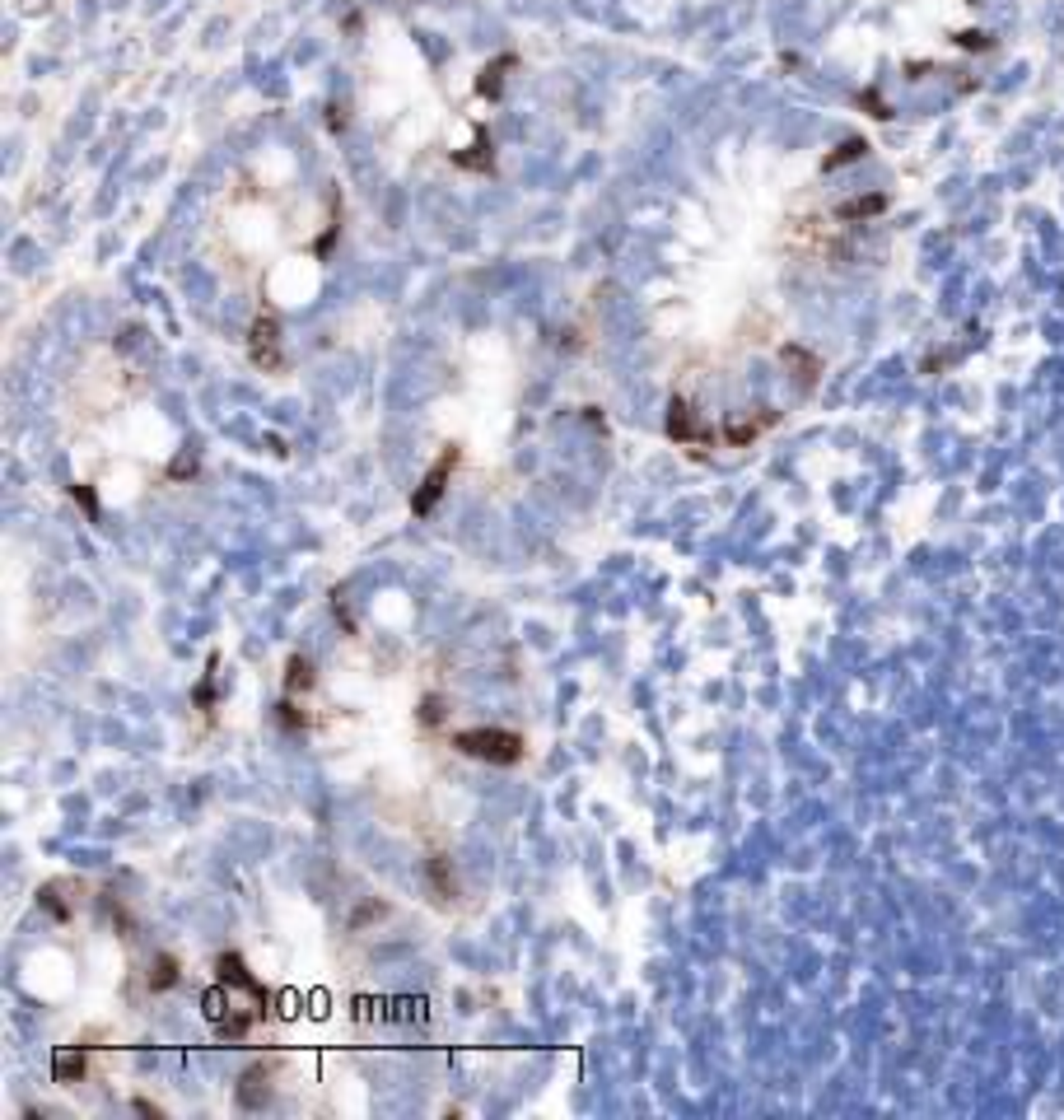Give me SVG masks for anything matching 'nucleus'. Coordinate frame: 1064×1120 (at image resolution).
Masks as SVG:
<instances>
[{
    "instance_id": "f8f14e48",
    "label": "nucleus",
    "mask_w": 1064,
    "mask_h": 1120,
    "mask_svg": "<svg viewBox=\"0 0 1064 1120\" xmlns=\"http://www.w3.org/2000/svg\"><path fill=\"white\" fill-rule=\"evenodd\" d=\"M37 906H43L52 919H57V925H66V919H70V906L61 901V883H47V887H37Z\"/></svg>"
},
{
    "instance_id": "6e6552de",
    "label": "nucleus",
    "mask_w": 1064,
    "mask_h": 1120,
    "mask_svg": "<svg viewBox=\"0 0 1064 1120\" xmlns=\"http://www.w3.org/2000/svg\"><path fill=\"white\" fill-rule=\"evenodd\" d=\"M178 976H182V971H178V957H173V952H154V957H150V976H145L150 990L164 994V990L178 985Z\"/></svg>"
},
{
    "instance_id": "39448f33",
    "label": "nucleus",
    "mask_w": 1064,
    "mask_h": 1120,
    "mask_svg": "<svg viewBox=\"0 0 1064 1120\" xmlns=\"http://www.w3.org/2000/svg\"><path fill=\"white\" fill-rule=\"evenodd\" d=\"M420 877H425L429 897H435L439 906H453V901H458V877H453V864H449L444 855H429V859L420 864Z\"/></svg>"
},
{
    "instance_id": "dca6fc26",
    "label": "nucleus",
    "mask_w": 1064,
    "mask_h": 1120,
    "mask_svg": "<svg viewBox=\"0 0 1064 1120\" xmlns=\"http://www.w3.org/2000/svg\"><path fill=\"white\" fill-rule=\"evenodd\" d=\"M383 910H387L383 901H369V906H360V910H355V915H350V929H365V925H369V919H378Z\"/></svg>"
},
{
    "instance_id": "1a4fd4ad",
    "label": "nucleus",
    "mask_w": 1064,
    "mask_h": 1120,
    "mask_svg": "<svg viewBox=\"0 0 1064 1120\" xmlns=\"http://www.w3.org/2000/svg\"><path fill=\"white\" fill-rule=\"evenodd\" d=\"M103 915L112 919V929H117V934H122V939H136V919H131V910H127V901H122V897H117L112 887L103 892Z\"/></svg>"
},
{
    "instance_id": "f03ea898",
    "label": "nucleus",
    "mask_w": 1064,
    "mask_h": 1120,
    "mask_svg": "<svg viewBox=\"0 0 1064 1120\" xmlns=\"http://www.w3.org/2000/svg\"><path fill=\"white\" fill-rule=\"evenodd\" d=\"M215 976L224 980V985H233V990H243L248 999H253V1004L262 1009V1018H266V1009H271V994H266V985L248 971V962H243V957L239 952H220L215 957Z\"/></svg>"
},
{
    "instance_id": "2eb2a0df",
    "label": "nucleus",
    "mask_w": 1064,
    "mask_h": 1120,
    "mask_svg": "<svg viewBox=\"0 0 1064 1120\" xmlns=\"http://www.w3.org/2000/svg\"><path fill=\"white\" fill-rule=\"evenodd\" d=\"M439 719H444V696H425V700H420V724L435 729Z\"/></svg>"
},
{
    "instance_id": "9b49d317",
    "label": "nucleus",
    "mask_w": 1064,
    "mask_h": 1120,
    "mask_svg": "<svg viewBox=\"0 0 1064 1120\" xmlns=\"http://www.w3.org/2000/svg\"><path fill=\"white\" fill-rule=\"evenodd\" d=\"M215 668H220V654L206 659V672H201V682H196V691H191V705L201 714H215Z\"/></svg>"
},
{
    "instance_id": "a211bd4d",
    "label": "nucleus",
    "mask_w": 1064,
    "mask_h": 1120,
    "mask_svg": "<svg viewBox=\"0 0 1064 1120\" xmlns=\"http://www.w3.org/2000/svg\"><path fill=\"white\" fill-rule=\"evenodd\" d=\"M131 1106H136V1111H140V1115H154V1120H160V1115H164V1106H154V1102H150V1097H136V1102H131Z\"/></svg>"
},
{
    "instance_id": "f257e3e1",
    "label": "nucleus",
    "mask_w": 1064,
    "mask_h": 1120,
    "mask_svg": "<svg viewBox=\"0 0 1064 1120\" xmlns=\"http://www.w3.org/2000/svg\"><path fill=\"white\" fill-rule=\"evenodd\" d=\"M462 756H471V762H491V766H519L528 756V738L514 733V729H458L449 738Z\"/></svg>"
},
{
    "instance_id": "423d86ee",
    "label": "nucleus",
    "mask_w": 1064,
    "mask_h": 1120,
    "mask_svg": "<svg viewBox=\"0 0 1064 1120\" xmlns=\"http://www.w3.org/2000/svg\"><path fill=\"white\" fill-rule=\"evenodd\" d=\"M85 1069H89V1046H57L52 1051V1078L57 1084H80L85 1078Z\"/></svg>"
},
{
    "instance_id": "ddd939ff",
    "label": "nucleus",
    "mask_w": 1064,
    "mask_h": 1120,
    "mask_svg": "<svg viewBox=\"0 0 1064 1120\" xmlns=\"http://www.w3.org/2000/svg\"><path fill=\"white\" fill-rule=\"evenodd\" d=\"M201 1013H206L215 1027H220V1022L233 1013V1004H224V980H220L215 990H206V994H201Z\"/></svg>"
},
{
    "instance_id": "4468645a",
    "label": "nucleus",
    "mask_w": 1064,
    "mask_h": 1120,
    "mask_svg": "<svg viewBox=\"0 0 1064 1120\" xmlns=\"http://www.w3.org/2000/svg\"><path fill=\"white\" fill-rule=\"evenodd\" d=\"M275 719H281V729H290V733H304V729H308V714H304V710H299L290 696H285L281 705H275Z\"/></svg>"
},
{
    "instance_id": "20e7f679",
    "label": "nucleus",
    "mask_w": 1064,
    "mask_h": 1120,
    "mask_svg": "<svg viewBox=\"0 0 1064 1120\" xmlns=\"http://www.w3.org/2000/svg\"><path fill=\"white\" fill-rule=\"evenodd\" d=\"M233 1102H239L243 1111H266V1102H271V1069H266V1060H257V1064H248L239 1073V1084H233Z\"/></svg>"
},
{
    "instance_id": "9d476101",
    "label": "nucleus",
    "mask_w": 1064,
    "mask_h": 1120,
    "mask_svg": "<svg viewBox=\"0 0 1064 1120\" xmlns=\"http://www.w3.org/2000/svg\"><path fill=\"white\" fill-rule=\"evenodd\" d=\"M253 359H257V365H275V317H257V327H253Z\"/></svg>"
},
{
    "instance_id": "7ed1b4c3",
    "label": "nucleus",
    "mask_w": 1064,
    "mask_h": 1120,
    "mask_svg": "<svg viewBox=\"0 0 1064 1120\" xmlns=\"http://www.w3.org/2000/svg\"><path fill=\"white\" fill-rule=\"evenodd\" d=\"M453 467H458V449H444V458L435 462L425 472V482H420V491L411 495V509H416V518H425L429 509L439 504V495H444V486H449V476H453Z\"/></svg>"
},
{
    "instance_id": "0eeeda50",
    "label": "nucleus",
    "mask_w": 1064,
    "mask_h": 1120,
    "mask_svg": "<svg viewBox=\"0 0 1064 1120\" xmlns=\"http://www.w3.org/2000/svg\"><path fill=\"white\" fill-rule=\"evenodd\" d=\"M313 682H318V672H313V663H308L304 654H290V659H285V677H281V687H285V696H299V691H313Z\"/></svg>"
},
{
    "instance_id": "f3484780",
    "label": "nucleus",
    "mask_w": 1064,
    "mask_h": 1120,
    "mask_svg": "<svg viewBox=\"0 0 1064 1120\" xmlns=\"http://www.w3.org/2000/svg\"><path fill=\"white\" fill-rule=\"evenodd\" d=\"M75 500H80V504L89 509V518H98V500H94V491H89V486H75Z\"/></svg>"
}]
</instances>
